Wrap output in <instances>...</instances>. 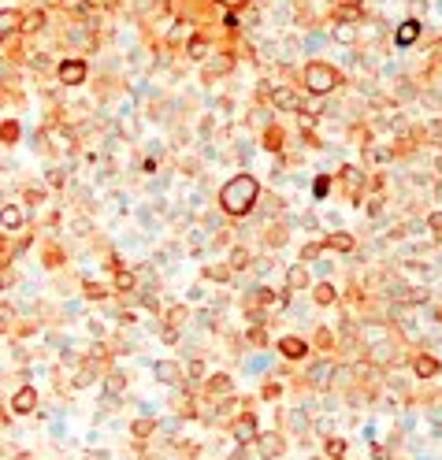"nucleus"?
<instances>
[{"label": "nucleus", "instance_id": "obj_1", "mask_svg": "<svg viewBox=\"0 0 442 460\" xmlns=\"http://www.w3.org/2000/svg\"><path fill=\"white\" fill-rule=\"evenodd\" d=\"M253 201H257V182L249 178V174H238V178H230L223 186V193H219V204L230 212V215H245L253 208Z\"/></svg>", "mask_w": 442, "mask_h": 460}, {"label": "nucleus", "instance_id": "obj_2", "mask_svg": "<svg viewBox=\"0 0 442 460\" xmlns=\"http://www.w3.org/2000/svg\"><path fill=\"white\" fill-rule=\"evenodd\" d=\"M335 82H338V74H335V67H327V63H309L305 67V86L312 93H327Z\"/></svg>", "mask_w": 442, "mask_h": 460}, {"label": "nucleus", "instance_id": "obj_3", "mask_svg": "<svg viewBox=\"0 0 442 460\" xmlns=\"http://www.w3.org/2000/svg\"><path fill=\"white\" fill-rule=\"evenodd\" d=\"M416 37H420V23H416V19L401 23V26H398V34H394V41H398V49H409V45H413Z\"/></svg>", "mask_w": 442, "mask_h": 460}, {"label": "nucleus", "instance_id": "obj_4", "mask_svg": "<svg viewBox=\"0 0 442 460\" xmlns=\"http://www.w3.org/2000/svg\"><path fill=\"white\" fill-rule=\"evenodd\" d=\"M275 108H282V112H301V97L297 93H290V89H275Z\"/></svg>", "mask_w": 442, "mask_h": 460}, {"label": "nucleus", "instance_id": "obj_5", "mask_svg": "<svg viewBox=\"0 0 442 460\" xmlns=\"http://www.w3.org/2000/svg\"><path fill=\"white\" fill-rule=\"evenodd\" d=\"M60 78H63L67 86H78V82L86 78V67H82L78 59H71V63H63V67H60Z\"/></svg>", "mask_w": 442, "mask_h": 460}, {"label": "nucleus", "instance_id": "obj_6", "mask_svg": "<svg viewBox=\"0 0 442 460\" xmlns=\"http://www.w3.org/2000/svg\"><path fill=\"white\" fill-rule=\"evenodd\" d=\"M34 405H37V393L30 390V386H26V390H19V393L11 397V408H15V412H34Z\"/></svg>", "mask_w": 442, "mask_h": 460}, {"label": "nucleus", "instance_id": "obj_7", "mask_svg": "<svg viewBox=\"0 0 442 460\" xmlns=\"http://www.w3.org/2000/svg\"><path fill=\"white\" fill-rule=\"evenodd\" d=\"M152 375L160 378V383H179V364H171V360H160L152 368Z\"/></svg>", "mask_w": 442, "mask_h": 460}, {"label": "nucleus", "instance_id": "obj_8", "mask_svg": "<svg viewBox=\"0 0 442 460\" xmlns=\"http://www.w3.org/2000/svg\"><path fill=\"white\" fill-rule=\"evenodd\" d=\"M279 449H282V442H279L275 434H264V438H260V456H275Z\"/></svg>", "mask_w": 442, "mask_h": 460}, {"label": "nucleus", "instance_id": "obj_9", "mask_svg": "<svg viewBox=\"0 0 442 460\" xmlns=\"http://www.w3.org/2000/svg\"><path fill=\"white\" fill-rule=\"evenodd\" d=\"M253 434H257V427H253V419L245 416L238 427H234V438H238V442H253Z\"/></svg>", "mask_w": 442, "mask_h": 460}, {"label": "nucleus", "instance_id": "obj_10", "mask_svg": "<svg viewBox=\"0 0 442 460\" xmlns=\"http://www.w3.org/2000/svg\"><path fill=\"white\" fill-rule=\"evenodd\" d=\"M286 282H290V290H301L305 282H309V275H305V267L297 264V267H290V275H286Z\"/></svg>", "mask_w": 442, "mask_h": 460}, {"label": "nucleus", "instance_id": "obj_11", "mask_svg": "<svg viewBox=\"0 0 442 460\" xmlns=\"http://www.w3.org/2000/svg\"><path fill=\"white\" fill-rule=\"evenodd\" d=\"M279 349H282L286 356H301V353H305V342H301V338H282Z\"/></svg>", "mask_w": 442, "mask_h": 460}, {"label": "nucleus", "instance_id": "obj_12", "mask_svg": "<svg viewBox=\"0 0 442 460\" xmlns=\"http://www.w3.org/2000/svg\"><path fill=\"white\" fill-rule=\"evenodd\" d=\"M19 223H23V212L15 208V204H8V208H4V230H15Z\"/></svg>", "mask_w": 442, "mask_h": 460}, {"label": "nucleus", "instance_id": "obj_13", "mask_svg": "<svg viewBox=\"0 0 442 460\" xmlns=\"http://www.w3.org/2000/svg\"><path fill=\"white\" fill-rule=\"evenodd\" d=\"M435 371H438V364H435L431 356H420V360H416V375H435Z\"/></svg>", "mask_w": 442, "mask_h": 460}, {"label": "nucleus", "instance_id": "obj_14", "mask_svg": "<svg viewBox=\"0 0 442 460\" xmlns=\"http://www.w3.org/2000/svg\"><path fill=\"white\" fill-rule=\"evenodd\" d=\"M357 37V30L350 26V23H342V26H335V41H353Z\"/></svg>", "mask_w": 442, "mask_h": 460}, {"label": "nucleus", "instance_id": "obj_15", "mask_svg": "<svg viewBox=\"0 0 442 460\" xmlns=\"http://www.w3.org/2000/svg\"><path fill=\"white\" fill-rule=\"evenodd\" d=\"M316 301H320V305H331V301H335V290H331V286H316Z\"/></svg>", "mask_w": 442, "mask_h": 460}, {"label": "nucleus", "instance_id": "obj_16", "mask_svg": "<svg viewBox=\"0 0 442 460\" xmlns=\"http://www.w3.org/2000/svg\"><path fill=\"white\" fill-rule=\"evenodd\" d=\"M0 23H4V34H8V30L19 26V15H15V11H4V15H0Z\"/></svg>", "mask_w": 442, "mask_h": 460}, {"label": "nucleus", "instance_id": "obj_17", "mask_svg": "<svg viewBox=\"0 0 442 460\" xmlns=\"http://www.w3.org/2000/svg\"><path fill=\"white\" fill-rule=\"evenodd\" d=\"M41 23H45V15H41V11H34V15H26V23H23V26H26V30H37Z\"/></svg>", "mask_w": 442, "mask_h": 460}, {"label": "nucleus", "instance_id": "obj_18", "mask_svg": "<svg viewBox=\"0 0 442 460\" xmlns=\"http://www.w3.org/2000/svg\"><path fill=\"white\" fill-rule=\"evenodd\" d=\"M327 245H335V249H350L353 242H350V237H345V234H335V237H331V242Z\"/></svg>", "mask_w": 442, "mask_h": 460}, {"label": "nucleus", "instance_id": "obj_19", "mask_svg": "<svg viewBox=\"0 0 442 460\" xmlns=\"http://www.w3.org/2000/svg\"><path fill=\"white\" fill-rule=\"evenodd\" d=\"M342 449H345V442H342V438H331V442H327V453H331V456H338Z\"/></svg>", "mask_w": 442, "mask_h": 460}, {"label": "nucleus", "instance_id": "obj_20", "mask_svg": "<svg viewBox=\"0 0 442 460\" xmlns=\"http://www.w3.org/2000/svg\"><path fill=\"white\" fill-rule=\"evenodd\" d=\"M227 67H230V59H227V56H219V59H212V63H208V71H227Z\"/></svg>", "mask_w": 442, "mask_h": 460}, {"label": "nucleus", "instance_id": "obj_21", "mask_svg": "<svg viewBox=\"0 0 442 460\" xmlns=\"http://www.w3.org/2000/svg\"><path fill=\"white\" fill-rule=\"evenodd\" d=\"M116 282H119V290H134V275H119Z\"/></svg>", "mask_w": 442, "mask_h": 460}, {"label": "nucleus", "instance_id": "obj_22", "mask_svg": "<svg viewBox=\"0 0 442 460\" xmlns=\"http://www.w3.org/2000/svg\"><path fill=\"white\" fill-rule=\"evenodd\" d=\"M216 390H219V393L227 390V378H223V375H216V378H212V393H216Z\"/></svg>", "mask_w": 442, "mask_h": 460}, {"label": "nucleus", "instance_id": "obj_23", "mask_svg": "<svg viewBox=\"0 0 442 460\" xmlns=\"http://www.w3.org/2000/svg\"><path fill=\"white\" fill-rule=\"evenodd\" d=\"M279 137H282L279 130H272V134H267V149H279V145H282V141H279Z\"/></svg>", "mask_w": 442, "mask_h": 460}, {"label": "nucleus", "instance_id": "obj_24", "mask_svg": "<svg viewBox=\"0 0 442 460\" xmlns=\"http://www.w3.org/2000/svg\"><path fill=\"white\" fill-rule=\"evenodd\" d=\"M149 431H152V423H145V419L134 423V434H149Z\"/></svg>", "mask_w": 442, "mask_h": 460}, {"label": "nucleus", "instance_id": "obj_25", "mask_svg": "<svg viewBox=\"0 0 442 460\" xmlns=\"http://www.w3.org/2000/svg\"><path fill=\"white\" fill-rule=\"evenodd\" d=\"M189 56H204V41H194V45H189Z\"/></svg>", "mask_w": 442, "mask_h": 460}, {"label": "nucleus", "instance_id": "obj_26", "mask_svg": "<svg viewBox=\"0 0 442 460\" xmlns=\"http://www.w3.org/2000/svg\"><path fill=\"white\" fill-rule=\"evenodd\" d=\"M223 8H238V4H245V0H219Z\"/></svg>", "mask_w": 442, "mask_h": 460}, {"label": "nucleus", "instance_id": "obj_27", "mask_svg": "<svg viewBox=\"0 0 442 460\" xmlns=\"http://www.w3.org/2000/svg\"><path fill=\"white\" fill-rule=\"evenodd\" d=\"M342 4H345V8H353V4H360V0H342Z\"/></svg>", "mask_w": 442, "mask_h": 460}, {"label": "nucleus", "instance_id": "obj_28", "mask_svg": "<svg viewBox=\"0 0 442 460\" xmlns=\"http://www.w3.org/2000/svg\"><path fill=\"white\" fill-rule=\"evenodd\" d=\"M15 460H30V456H15Z\"/></svg>", "mask_w": 442, "mask_h": 460}]
</instances>
